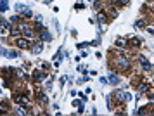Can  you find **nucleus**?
Returning <instances> with one entry per match:
<instances>
[{
  "label": "nucleus",
  "mask_w": 154,
  "mask_h": 116,
  "mask_svg": "<svg viewBox=\"0 0 154 116\" xmlns=\"http://www.w3.org/2000/svg\"><path fill=\"white\" fill-rule=\"evenodd\" d=\"M16 11L19 12V14H24V16H31V11L26 7V5H23V4H17L16 5Z\"/></svg>",
  "instance_id": "1"
},
{
  "label": "nucleus",
  "mask_w": 154,
  "mask_h": 116,
  "mask_svg": "<svg viewBox=\"0 0 154 116\" xmlns=\"http://www.w3.org/2000/svg\"><path fill=\"white\" fill-rule=\"evenodd\" d=\"M17 45H19V47H30V42H28V40H23V38H19Z\"/></svg>",
  "instance_id": "2"
},
{
  "label": "nucleus",
  "mask_w": 154,
  "mask_h": 116,
  "mask_svg": "<svg viewBox=\"0 0 154 116\" xmlns=\"http://www.w3.org/2000/svg\"><path fill=\"white\" fill-rule=\"evenodd\" d=\"M118 82H120V80H118V76H116V74H111V76H109V83H113V85H116Z\"/></svg>",
  "instance_id": "3"
},
{
  "label": "nucleus",
  "mask_w": 154,
  "mask_h": 116,
  "mask_svg": "<svg viewBox=\"0 0 154 116\" xmlns=\"http://www.w3.org/2000/svg\"><path fill=\"white\" fill-rule=\"evenodd\" d=\"M140 63H142V66H144L145 69H149V68H151V64H149V61H145V57H140Z\"/></svg>",
  "instance_id": "4"
},
{
  "label": "nucleus",
  "mask_w": 154,
  "mask_h": 116,
  "mask_svg": "<svg viewBox=\"0 0 154 116\" xmlns=\"http://www.w3.org/2000/svg\"><path fill=\"white\" fill-rule=\"evenodd\" d=\"M7 9V2H5V0H0V12H4Z\"/></svg>",
  "instance_id": "5"
},
{
  "label": "nucleus",
  "mask_w": 154,
  "mask_h": 116,
  "mask_svg": "<svg viewBox=\"0 0 154 116\" xmlns=\"http://www.w3.org/2000/svg\"><path fill=\"white\" fill-rule=\"evenodd\" d=\"M42 38H43V40H52V35L47 33V31H43V33H42Z\"/></svg>",
  "instance_id": "6"
},
{
  "label": "nucleus",
  "mask_w": 154,
  "mask_h": 116,
  "mask_svg": "<svg viewBox=\"0 0 154 116\" xmlns=\"http://www.w3.org/2000/svg\"><path fill=\"white\" fill-rule=\"evenodd\" d=\"M118 63H120V64H121V66H123V68H128V66H130V63H128V61H126V59H120V61H118Z\"/></svg>",
  "instance_id": "7"
},
{
  "label": "nucleus",
  "mask_w": 154,
  "mask_h": 116,
  "mask_svg": "<svg viewBox=\"0 0 154 116\" xmlns=\"http://www.w3.org/2000/svg\"><path fill=\"white\" fill-rule=\"evenodd\" d=\"M43 78H45L43 73H35V80H43Z\"/></svg>",
  "instance_id": "8"
},
{
  "label": "nucleus",
  "mask_w": 154,
  "mask_h": 116,
  "mask_svg": "<svg viewBox=\"0 0 154 116\" xmlns=\"http://www.w3.org/2000/svg\"><path fill=\"white\" fill-rule=\"evenodd\" d=\"M116 45H120V47H123V45H125V42L121 40V38H118V40H116Z\"/></svg>",
  "instance_id": "9"
}]
</instances>
